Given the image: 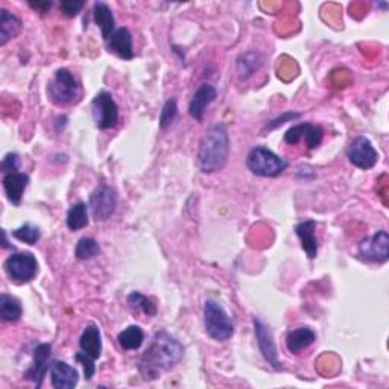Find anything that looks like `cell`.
Wrapping results in <instances>:
<instances>
[{
  "mask_svg": "<svg viewBox=\"0 0 389 389\" xmlns=\"http://www.w3.org/2000/svg\"><path fill=\"white\" fill-rule=\"evenodd\" d=\"M23 315V307L21 302L8 294L0 295V317L6 322H17Z\"/></svg>",
  "mask_w": 389,
  "mask_h": 389,
  "instance_id": "25",
  "label": "cell"
},
{
  "mask_svg": "<svg viewBox=\"0 0 389 389\" xmlns=\"http://www.w3.org/2000/svg\"><path fill=\"white\" fill-rule=\"evenodd\" d=\"M80 85L67 69H58L48 84V96L55 105H69L78 97Z\"/></svg>",
  "mask_w": 389,
  "mask_h": 389,
  "instance_id": "5",
  "label": "cell"
},
{
  "mask_svg": "<svg viewBox=\"0 0 389 389\" xmlns=\"http://www.w3.org/2000/svg\"><path fill=\"white\" fill-rule=\"evenodd\" d=\"M317 222L313 219H305L295 226V233L300 237L302 250L306 251L307 257L313 261L318 256V239H317Z\"/></svg>",
  "mask_w": 389,
  "mask_h": 389,
  "instance_id": "16",
  "label": "cell"
},
{
  "mask_svg": "<svg viewBox=\"0 0 389 389\" xmlns=\"http://www.w3.org/2000/svg\"><path fill=\"white\" fill-rule=\"evenodd\" d=\"M92 114L96 128L113 129L119 124V106L111 93L101 92L92 101Z\"/></svg>",
  "mask_w": 389,
  "mask_h": 389,
  "instance_id": "7",
  "label": "cell"
},
{
  "mask_svg": "<svg viewBox=\"0 0 389 389\" xmlns=\"http://www.w3.org/2000/svg\"><path fill=\"white\" fill-rule=\"evenodd\" d=\"M21 26H23L21 20L16 14L9 13L5 8L0 9V46L4 48L8 41L16 38L20 34Z\"/></svg>",
  "mask_w": 389,
  "mask_h": 389,
  "instance_id": "22",
  "label": "cell"
},
{
  "mask_svg": "<svg viewBox=\"0 0 389 389\" xmlns=\"http://www.w3.org/2000/svg\"><path fill=\"white\" fill-rule=\"evenodd\" d=\"M230 155V136L224 124L210 126L198 148V168L202 174H214L225 168Z\"/></svg>",
  "mask_w": 389,
  "mask_h": 389,
  "instance_id": "2",
  "label": "cell"
},
{
  "mask_svg": "<svg viewBox=\"0 0 389 389\" xmlns=\"http://www.w3.org/2000/svg\"><path fill=\"white\" fill-rule=\"evenodd\" d=\"M126 301H128V305L131 306L133 309L142 310L143 313H146L148 317H155L157 306L148 297H145L143 294H140V292H131V294L128 295Z\"/></svg>",
  "mask_w": 389,
  "mask_h": 389,
  "instance_id": "28",
  "label": "cell"
},
{
  "mask_svg": "<svg viewBox=\"0 0 389 389\" xmlns=\"http://www.w3.org/2000/svg\"><path fill=\"white\" fill-rule=\"evenodd\" d=\"M359 256L363 261L385 263L389 258V234L386 230L376 231L368 239L359 243Z\"/></svg>",
  "mask_w": 389,
  "mask_h": 389,
  "instance_id": "10",
  "label": "cell"
},
{
  "mask_svg": "<svg viewBox=\"0 0 389 389\" xmlns=\"http://www.w3.org/2000/svg\"><path fill=\"white\" fill-rule=\"evenodd\" d=\"M80 347L81 351L87 353L93 359H99L102 354V336L101 330L96 324H90L84 329L81 338H80Z\"/></svg>",
  "mask_w": 389,
  "mask_h": 389,
  "instance_id": "20",
  "label": "cell"
},
{
  "mask_svg": "<svg viewBox=\"0 0 389 389\" xmlns=\"http://www.w3.org/2000/svg\"><path fill=\"white\" fill-rule=\"evenodd\" d=\"M145 341V333L138 326H128L125 330L117 334V342L126 351L137 350L142 347Z\"/></svg>",
  "mask_w": 389,
  "mask_h": 389,
  "instance_id": "26",
  "label": "cell"
},
{
  "mask_svg": "<svg viewBox=\"0 0 389 389\" xmlns=\"http://www.w3.org/2000/svg\"><path fill=\"white\" fill-rule=\"evenodd\" d=\"M50 354H52V345L50 344H40L34 350V359H32L29 368L25 371V377L31 380L37 388H41L43 380L50 370Z\"/></svg>",
  "mask_w": 389,
  "mask_h": 389,
  "instance_id": "12",
  "label": "cell"
},
{
  "mask_svg": "<svg viewBox=\"0 0 389 389\" xmlns=\"http://www.w3.org/2000/svg\"><path fill=\"white\" fill-rule=\"evenodd\" d=\"M263 66V55L261 52L250 50L245 52L242 55L237 58L236 62V70L237 75H239L241 80H248L250 77Z\"/></svg>",
  "mask_w": 389,
  "mask_h": 389,
  "instance_id": "23",
  "label": "cell"
},
{
  "mask_svg": "<svg viewBox=\"0 0 389 389\" xmlns=\"http://www.w3.org/2000/svg\"><path fill=\"white\" fill-rule=\"evenodd\" d=\"M204 327L213 341L225 342L233 338L234 322L224 306L216 300L204 302Z\"/></svg>",
  "mask_w": 389,
  "mask_h": 389,
  "instance_id": "3",
  "label": "cell"
},
{
  "mask_svg": "<svg viewBox=\"0 0 389 389\" xmlns=\"http://www.w3.org/2000/svg\"><path fill=\"white\" fill-rule=\"evenodd\" d=\"M182 354H185V347L178 339L170 336L166 332H158L154 334L149 347L140 358L138 370L143 379H157L161 373L169 371L178 365L182 359Z\"/></svg>",
  "mask_w": 389,
  "mask_h": 389,
  "instance_id": "1",
  "label": "cell"
},
{
  "mask_svg": "<svg viewBox=\"0 0 389 389\" xmlns=\"http://www.w3.org/2000/svg\"><path fill=\"white\" fill-rule=\"evenodd\" d=\"M20 168V157L16 153H9L5 155L2 160V170L4 174H13V172H17Z\"/></svg>",
  "mask_w": 389,
  "mask_h": 389,
  "instance_id": "33",
  "label": "cell"
},
{
  "mask_svg": "<svg viewBox=\"0 0 389 389\" xmlns=\"http://www.w3.org/2000/svg\"><path fill=\"white\" fill-rule=\"evenodd\" d=\"M347 157L353 166L362 170L373 169L379 161V153H377L370 140L363 136L356 137L349 145Z\"/></svg>",
  "mask_w": 389,
  "mask_h": 389,
  "instance_id": "9",
  "label": "cell"
},
{
  "mask_svg": "<svg viewBox=\"0 0 389 389\" xmlns=\"http://www.w3.org/2000/svg\"><path fill=\"white\" fill-rule=\"evenodd\" d=\"M108 43V49L114 52L117 57L122 60H133L134 49H133V35L128 28H119L114 31V34L110 37Z\"/></svg>",
  "mask_w": 389,
  "mask_h": 389,
  "instance_id": "18",
  "label": "cell"
},
{
  "mask_svg": "<svg viewBox=\"0 0 389 389\" xmlns=\"http://www.w3.org/2000/svg\"><path fill=\"white\" fill-rule=\"evenodd\" d=\"M246 168L257 177L274 178L287 168V161L266 146H254L246 155Z\"/></svg>",
  "mask_w": 389,
  "mask_h": 389,
  "instance_id": "4",
  "label": "cell"
},
{
  "mask_svg": "<svg viewBox=\"0 0 389 389\" xmlns=\"http://www.w3.org/2000/svg\"><path fill=\"white\" fill-rule=\"evenodd\" d=\"M117 207V194L110 186H97L89 198V209L92 216L99 222L108 221Z\"/></svg>",
  "mask_w": 389,
  "mask_h": 389,
  "instance_id": "8",
  "label": "cell"
},
{
  "mask_svg": "<svg viewBox=\"0 0 389 389\" xmlns=\"http://www.w3.org/2000/svg\"><path fill=\"white\" fill-rule=\"evenodd\" d=\"M50 383L55 389H73L80 382V374L72 365L55 361L50 365Z\"/></svg>",
  "mask_w": 389,
  "mask_h": 389,
  "instance_id": "15",
  "label": "cell"
},
{
  "mask_svg": "<svg viewBox=\"0 0 389 389\" xmlns=\"http://www.w3.org/2000/svg\"><path fill=\"white\" fill-rule=\"evenodd\" d=\"M52 2H49V0H45V2H29V6L32 9H35L38 11V13H43V14H46L48 11L52 8Z\"/></svg>",
  "mask_w": 389,
  "mask_h": 389,
  "instance_id": "35",
  "label": "cell"
},
{
  "mask_svg": "<svg viewBox=\"0 0 389 389\" xmlns=\"http://www.w3.org/2000/svg\"><path fill=\"white\" fill-rule=\"evenodd\" d=\"M89 204L77 202L69 209L66 224L70 231H80L89 225Z\"/></svg>",
  "mask_w": 389,
  "mask_h": 389,
  "instance_id": "24",
  "label": "cell"
},
{
  "mask_svg": "<svg viewBox=\"0 0 389 389\" xmlns=\"http://www.w3.org/2000/svg\"><path fill=\"white\" fill-rule=\"evenodd\" d=\"M2 182L8 201L14 205H20L23 193L29 185V177L23 172H13V174H5Z\"/></svg>",
  "mask_w": 389,
  "mask_h": 389,
  "instance_id": "17",
  "label": "cell"
},
{
  "mask_svg": "<svg viewBox=\"0 0 389 389\" xmlns=\"http://www.w3.org/2000/svg\"><path fill=\"white\" fill-rule=\"evenodd\" d=\"M218 92L210 84H202L193 93L192 99L189 102V113L197 122H202L204 114L207 111V108L214 102Z\"/></svg>",
  "mask_w": 389,
  "mask_h": 389,
  "instance_id": "14",
  "label": "cell"
},
{
  "mask_svg": "<svg viewBox=\"0 0 389 389\" xmlns=\"http://www.w3.org/2000/svg\"><path fill=\"white\" fill-rule=\"evenodd\" d=\"M93 17H94V23L101 29L104 40L105 41L110 40V37L116 31V20H114L111 8L104 2H96L93 6Z\"/></svg>",
  "mask_w": 389,
  "mask_h": 389,
  "instance_id": "21",
  "label": "cell"
},
{
  "mask_svg": "<svg viewBox=\"0 0 389 389\" xmlns=\"http://www.w3.org/2000/svg\"><path fill=\"white\" fill-rule=\"evenodd\" d=\"M75 359H77V362H80L84 368V376H85V380H92L93 376L96 373V365H94V361L92 356H89L87 353H78L77 356H75Z\"/></svg>",
  "mask_w": 389,
  "mask_h": 389,
  "instance_id": "31",
  "label": "cell"
},
{
  "mask_svg": "<svg viewBox=\"0 0 389 389\" xmlns=\"http://www.w3.org/2000/svg\"><path fill=\"white\" fill-rule=\"evenodd\" d=\"M178 116V104L175 99H169L166 101V104L161 108L160 113V128L166 129L169 128L172 124L175 122V119Z\"/></svg>",
  "mask_w": 389,
  "mask_h": 389,
  "instance_id": "30",
  "label": "cell"
},
{
  "mask_svg": "<svg viewBox=\"0 0 389 389\" xmlns=\"http://www.w3.org/2000/svg\"><path fill=\"white\" fill-rule=\"evenodd\" d=\"M254 333H256V339L257 345L261 349V353L265 358V361L273 366L274 370H280V361H278V353H277V345L273 336V332L268 326L261 321L254 318Z\"/></svg>",
  "mask_w": 389,
  "mask_h": 389,
  "instance_id": "11",
  "label": "cell"
},
{
  "mask_svg": "<svg viewBox=\"0 0 389 389\" xmlns=\"http://www.w3.org/2000/svg\"><path fill=\"white\" fill-rule=\"evenodd\" d=\"M317 341V333L310 327H300L287 333L286 349L290 354H300Z\"/></svg>",
  "mask_w": 389,
  "mask_h": 389,
  "instance_id": "19",
  "label": "cell"
},
{
  "mask_svg": "<svg viewBox=\"0 0 389 389\" xmlns=\"http://www.w3.org/2000/svg\"><path fill=\"white\" fill-rule=\"evenodd\" d=\"M84 5L85 2H82V0H62L60 8L61 13L66 17H77L81 13Z\"/></svg>",
  "mask_w": 389,
  "mask_h": 389,
  "instance_id": "32",
  "label": "cell"
},
{
  "mask_svg": "<svg viewBox=\"0 0 389 389\" xmlns=\"http://www.w3.org/2000/svg\"><path fill=\"white\" fill-rule=\"evenodd\" d=\"M324 137L322 128L313 124H300L287 129L285 134V142L287 145H297L301 140H305L309 149H315L321 145Z\"/></svg>",
  "mask_w": 389,
  "mask_h": 389,
  "instance_id": "13",
  "label": "cell"
},
{
  "mask_svg": "<svg viewBox=\"0 0 389 389\" xmlns=\"http://www.w3.org/2000/svg\"><path fill=\"white\" fill-rule=\"evenodd\" d=\"M301 114L300 113H285V114H282V116H280V117H277V119H274V121H271V122H269L268 125H266V129H274V128H277V126H280V125H283V124H286V122H292V121H295V119H298Z\"/></svg>",
  "mask_w": 389,
  "mask_h": 389,
  "instance_id": "34",
  "label": "cell"
},
{
  "mask_svg": "<svg viewBox=\"0 0 389 389\" xmlns=\"http://www.w3.org/2000/svg\"><path fill=\"white\" fill-rule=\"evenodd\" d=\"M101 254V246L92 237H82L75 248V256L78 261H90V258Z\"/></svg>",
  "mask_w": 389,
  "mask_h": 389,
  "instance_id": "27",
  "label": "cell"
},
{
  "mask_svg": "<svg viewBox=\"0 0 389 389\" xmlns=\"http://www.w3.org/2000/svg\"><path fill=\"white\" fill-rule=\"evenodd\" d=\"M4 268L6 275L14 283L23 285L35 278L38 273V262L32 253H16L6 258Z\"/></svg>",
  "mask_w": 389,
  "mask_h": 389,
  "instance_id": "6",
  "label": "cell"
},
{
  "mask_svg": "<svg viewBox=\"0 0 389 389\" xmlns=\"http://www.w3.org/2000/svg\"><path fill=\"white\" fill-rule=\"evenodd\" d=\"M11 236L16 237V239L20 242H25L28 245H35L40 241L41 231L35 225L25 224V225H21L20 229L11 231Z\"/></svg>",
  "mask_w": 389,
  "mask_h": 389,
  "instance_id": "29",
  "label": "cell"
}]
</instances>
